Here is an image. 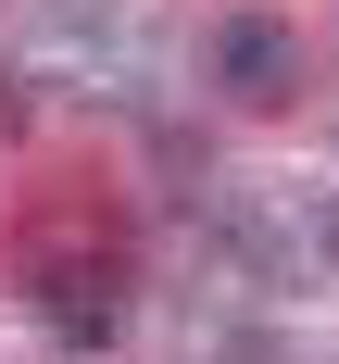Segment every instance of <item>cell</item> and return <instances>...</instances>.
Here are the masks:
<instances>
[{
  "label": "cell",
  "instance_id": "obj_1",
  "mask_svg": "<svg viewBox=\"0 0 339 364\" xmlns=\"http://www.w3.org/2000/svg\"><path fill=\"white\" fill-rule=\"evenodd\" d=\"M26 301H38V327H50V352H113V327H126V264H101V252L26 264Z\"/></svg>",
  "mask_w": 339,
  "mask_h": 364
},
{
  "label": "cell",
  "instance_id": "obj_3",
  "mask_svg": "<svg viewBox=\"0 0 339 364\" xmlns=\"http://www.w3.org/2000/svg\"><path fill=\"white\" fill-rule=\"evenodd\" d=\"M239 277H264V289H314L327 277V239H314V201H239Z\"/></svg>",
  "mask_w": 339,
  "mask_h": 364
},
{
  "label": "cell",
  "instance_id": "obj_2",
  "mask_svg": "<svg viewBox=\"0 0 339 364\" xmlns=\"http://www.w3.org/2000/svg\"><path fill=\"white\" fill-rule=\"evenodd\" d=\"M214 88L239 113H276L301 88V38H289V13H226L214 26Z\"/></svg>",
  "mask_w": 339,
  "mask_h": 364
},
{
  "label": "cell",
  "instance_id": "obj_4",
  "mask_svg": "<svg viewBox=\"0 0 339 364\" xmlns=\"http://www.w3.org/2000/svg\"><path fill=\"white\" fill-rule=\"evenodd\" d=\"M126 38L139 26H126L113 0H38V50H50L63 75H101L113 88V75H126Z\"/></svg>",
  "mask_w": 339,
  "mask_h": 364
}]
</instances>
